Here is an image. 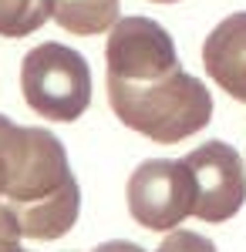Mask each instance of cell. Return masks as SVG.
Instances as JSON below:
<instances>
[{
	"label": "cell",
	"instance_id": "obj_1",
	"mask_svg": "<svg viewBox=\"0 0 246 252\" xmlns=\"http://www.w3.org/2000/svg\"><path fill=\"white\" fill-rule=\"evenodd\" d=\"M3 205L14 212L24 239H61L75 229L81 189L68 165V152L47 128L7 125L3 131Z\"/></svg>",
	"mask_w": 246,
	"mask_h": 252
},
{
	"label": "cell",
	"instance_id": "obj_2",
	"mask_svg": "<svg viewBox=\"0 0 246 252\" xmlns=\"http://www.w3.org/2000/svg\"><path fill=\"white\" fill-rule=\"evenodd\" d=\"M108 104L125 128L159 145L203 131L212 118V94L182 67L149 81H108Z\"/></svg>",
	"mask_w": 246,
	"mask_h": 252
},
{
	"label": "cell",
	"instance_id": "obj_3",
	"mask_svg": "<svg viewBox=\"0 0 246 252\" xmlns=\"http://www.w3.org/2000/svg\"><path fill=\"white\" fill-rule=\"evenodd\" d=\"M20 91L31 111L68 125L91 104V67L68 44H38L20 64Z\"/></svg>",
	"mask_w": 246,
	"mask_h": 252
},
{
	"label": "cell",
	"instance_id": "obj_4",
	"mask_svg": "<svg viewBox=\"0 0 246 252\" xmlns=\"http://www.w3.org/2000/svg\"><path fill=\"white\" fill-rule=\"evenodd\" d=\"M128 212L149 232H172L196 205L186 158H149L128 178Z\"/></svg>",
	"mask_w": 246,
	"mask_h": 252
},
{
	"label": "cell",
	"instance_id": "obj_5",
	"mask_svg": "<svg viewBox=\"0 0 246 252\" xmlns=\"http://www.w3.org/2000/svg\"><path fill=\"white\" fill-rule=\"evenodd\" d=\"M192 175L196 205L192 215L203 222H226L246 202V168L240 152L226 141H206L186 155Z\"/></svg>",
	"mask_w": 246,
	"mask_h": 252
},
{
	"label": "cell",
	"instance_id": "obj_6",
	"mask_svg": "<svg viewBox=\"0 0 246 252\" xmlns=\"http://www.w3.org/2000/svg\"><path fill=\"white\" fill-rule=\"evenodd\" d=\"M203 67L229 97L246 104V10L212 27L203 44Z\"/></svg>",
	"mask_w": 246,
	"mask_h": 252
},
{
	"label": "cell",
	"instance_id": "obj_7",
	"mask_svg": "<svg viewBox=\"0 0 246 252\" xmlns=\"http://www.w3.org/2000/svg\"><path fill=\"white\" fill-rule=\"evenodd\" d=\"M54 20L71 34H101L118 24V0H54Z\"/></svg>",
	"mask_w": 246,
	"mask_h": 252
},
{
	"label": "cell",
	"instance_id": "obj_8",
	"mask_svg": "<svg viewBox=\"0 0 246 252\" xmlns=\"http://www.w3.org/2000/svg\"><path fill=\"white\" fill-rule=\"evenodd\" d=\"M54 17V0H0V37H27Z\"/></svg>",
	"mask_w": 246,
	"mask_h": 252
},
{
	"label": "cell",
	"instance_id": "obj_9",
	"mask_svg": "<svg viewBox=\"0 0 246 252\" xmlns=\"http://www.w3.org/2000/svg\"><path fill=\"white\" fill-rule=\"evenodd\" d=\"M155 252H216V246L209 242L206 235L189 232V229H175V232L165 235V242Z\"/></svg>",
	"mask_w": 246,
	"mask_h": 252
},
{
	"label": "cell",
	"instance_id": "obj_10",
	"mask_svg": "<svg viewBox=\"0 0 246 252\" xmlns=\"http://www.w3.org/2000/svg\"><path fill=\"white\" fill-rule=\"evenodd\" d=\"M20 229H17V219L7 205H0V252H24L20 249Z\"/></svg>",
	"mask_w": 246,
	"mask_h": 252
},
{
	"label": "cell",
	"instance_id": "obj_11",
	"mask_svg": "<svg viewBox=\"0 0 246 252\" xmlns=\"http://www.w3.org/2000/svg\"><path fill=\"white\" fill-rule=\"evenodd\" d=\"M91 252H145V249H142V246H135V242H125V239H112V242L95 246Z\"/></svg>",
	"mask_w": 246,
	"mask_h": 252
},
{
	"label": "cell",
	"instance_id": "obj_12",
	"mask_svg": "<svg viewBox=\"0 0 246 252\" xmlns=\"http://www.w3.org/2000/svg\"><path fill=\"white\" fill-rule=\"evenodd\" d=\"M10 118L0 115V198H3V178H7V158H3V131H7Z\"/></svg>",
	"mask_w": 246,
	"mask_h": 252
},
{
	"label": "cell",
	"instance_id": "obj_13",
	"mask_svg": "<svg viewBox=\"0 0 246 252\" xmlns=\"http://www.w3.org/2000/svg\"><path fill=\"white\" fill-rule=\"evenodd\" d=\"M155 3H179V0H155Z\"/></svg>",
	"mask_w": 246,
	"mask_h": 252
}]
</instances>
